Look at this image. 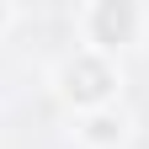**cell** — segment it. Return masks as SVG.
Segmentation results:
<instances>
[{
	"instance_id": "cell-1",
	"label": "cell",
	"mask_w": 149,
	"mask_h": 149,
	"mask_svg": "<svg viewBox=\"0 0 149 149\" xmlns=\"http://www.w3.org/2000/svg\"><path fill=\"white\" fill-rule=\"evenodd\" d=\"M107 85H112V74H107L96 59H74V64H69V96H85V101H91V96H101Z\"/></svg>"
},
{
	"instance_id": "cell-2",
	"label": "cell",
	"mask_w": 149,
	"mask_h": 149,
	"mask_svg": "<svg viewBox=\"0 0 149 149\" xmlns=\"http://www.w3.org/2000/svg\"><path fill=\"white\" fill-rule=\"evenodd\" d=\"M96 27H101V37H128V27H133V11H128V6H107V11L96 16Z\"/></svg>"
}]
</instances>
